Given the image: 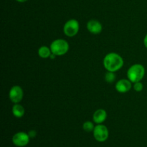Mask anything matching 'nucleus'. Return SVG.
Instances as JSON below:
<instances>
[{"mask_svg": "<svg viewBox=\"0 0 147 147\" xmlns=\"http://www.w3.org/2000/svg\"><path fill=\"white\" fill-rule=\"evenodd\" d=\"M64 33L67 37L76 35L79 31V23L76 20H70L65 24L63 27Z\"/></svg>", "mask_w": 147, "mask_h": 147, "instance_id": "nucleus-4", "label": "nucleus"}, {"mask_svg": "<svg viewBox=\"0 0 147 147\" xmlns=\"http://www.w3.org/2000/svg\"><path fill=\"white\" fill-rule=\"evenodd\" d=\"M103 65L108 71L116 72L123 67V58L116 53H109L103 59Z\"/></svg>", "mask_w": 147, "mask_h": 147, "instance_id": "nucleus-1", "label": "nucleus"}, {"mask_svg": "<svg viewBox=\"0 0 147 147\" xmlns=\"http://www.w3.org/2000/svg\"><path fill=\"white\" fill-rule=\"evenodd\" d=\"M23 90L19 86H14L10 89L9 96L11 102L14 103H18L23 98Z\"/></svg>", "mask_w": 147, "mask_h": 147, "instance_id": "nucleus-7", "label": "nucleus"}, {"mask_svg": "<svg viewBox=\"0 0 147 147\" xmlns=\"http://www.w3.org/2000/svg\"><path fill=\"white\" fill-rule=\"evenodd\" d=\"M87 29L92 34H98L101 32L103 27L101 24L98 20H91L88 22Z\"/></svg>", "mask_w": 147, "mask_h": 147, "instance_id": "nucleus-9", "label": "nucleus"}, {"mask_svg": "<svg viewBox=\"0 0 147 147\" xmlns=\"http://www.w3.org/2000/svg\"><path fill=\"white\" fill-rule=\"evenodd\" d=\"M28 135L30 136V138H34L36 136V135H37V132L34 130H30L29 131Z\"/></svg>", "mask_w": 147, "mask_h": 147, "instance_id": "nucleus-16", "label": "nucleus"}, {"mask_svg": "<svg viewBox=\"0 0 147 147\" xmlns=\"http://www.w3.org/2000/svg\"><path fill=\"white\" fill-rule=\"evenodd\" d=\"M144 46L147 48V34L145 36L144 39Z\"/></svg>", "mask_w": 147, "mask_h": 147, "instance_id": "nucleus-17", "label": "nucleus"}, {"mask_svg": "<svg viewBox=\"0 0 147 147\" xmlns=\"http://www.w3.org/2000/svg\"><path fill=\"white\" fill-rule=\"evenodd\" d=\"M109 134V130L104 125H97L93 130V136L96 140L99 142H103L107 140Z\"/></svg>", "mask_w": 147, "mask_h": 147, "instance_id": "nucleus-5", "label": "nucleus"}, {"mask_svg": "<svg viewBox=\"0 0 147 147\" xmlns=\"http://www.w3.org/2000/svg\"><path fill=\"white\" fill-rule=\"evenodd\" d=\"M12 113L17 118L22 117L24 114V108L21 105L18 104V103H15V105L12 108Z\"/></svg>", "mask_w": 147, "mask_h": 147, "instance_id": "nucleus-11", "label": "nucleus"}, {"mask_svg": "<svg viewBox=\"0 0 147 147\" xmlns=\"http://www.w3.org/2000/svg\"><path fill=\"white\" fill-rule=\"evenodd\" d=\"M105 79L108 83H113L116 79V75L114 74V72H107L106 76H105Z\"/></svg>", "mask_w": 147, "mask_h": 147, "instance_id": "nucleus-14", "label": "nucleus"}, {"mask_svg": "<svg viewBox=\"0 0 147 147\" xmlns=\"http://www.w3.org/2000/svg\"><path fill=\"white\" fill-rule=\"evenodd\" d=\"M16 1H19V2H25V1H27V0H16Z\"/></svg>", "mask_w": 147, "mask_h": 147, "instance_id": "nucleus-18", "label": "nucleus"}, {"mask_svg": "<svg viewBox=\"0 0 147 147\" xmlns=\"http://www.w3.org/2000/svg\"><path fill=\"white\" fill-rule=\"evenodd\" d=\"M131 88V82L126 79L119 80L116 84V89L119 93H126L129 91Z\"/></svg>", "mask_w": 147, "mask_h": 147, "instance_id": "nucleus-8", "label": "nucleus"}, {"mask_svg": "<svg viewBox=\"0 0 147 147\" xmlns=\"http://www.w3.org/2000/svg\"><path fill=\"white\" fill-rule=\"evenodd\" d=\"M106 117H107V113H106V111L103 109H98L97 111H95L93 119L95 123L100 124L106 121Z\"/></svg>", "mask_w": 147, "mask_h": 147, "instance_id": "nucleus-10", "label": "nucleus"}, {"mask_svg": "<svg viewBox=\"0 0 147 147\" xmlns=\"http://www.w3.org/2000/svg\"><path fill=\"white\" fill-rule=\"evenodd\" d=\"M30 136L28 134L24 132H18L12 137V142L15 146L23 147L27 146L30 142Z\"/></svg>", "mask_w": 147, "mask_h": 147, "instance_id": "nucleus-6", "label": "nucleus"}, {"mask_svg": "<svg viewBox=\"0 0 147 147\" xmlns=\"http://www.w3.org/2000/svg\"><path fill=\"white\" fill-rule=\"evenodd\" d=\"M145 75V68L142 65L135 64L130 67L128 70L127 76L132 83H136L139 82L143 79Z\"/></svg>", "mask_w": 147, "mask_h": 147, "instance_id": "nucleus-2", "label": "nucleus"}, {"mask_svg": "<svg viewBox=\"0 0 147 147\" xmlns=\"http://www.w3.org/2000/svg\"><path fill=\"white\" fill-rule=\"evenodd\" d=\"M83 129H84L85 131L86 132H91L93 131L95 127L93 126V123L90 121H86L83 123Z\"/></svg>", "mask_w": 147, "mask_h": 147, "instance_id": "nucleus-13", "label": "nucleus"}, {"mask_svg": "<svg viewBox=\"0 0 147 147\" xmlns=\"http://www.w3.org/2000/svg\"><path fill=\"white\" fill-rule=\"evenodd\" d=\"M51 50L45 46H42L38 50V55L42 58H47L51 55Z\"/></svg>", "mask_w": 147, "mask_h": 147, "instance_id": "nucleus-12", "label": "nucleus"}, {"mask_svg": "<svg viewBox=\"0 0 147 147\" xmlns=\"http://www.w3.org/2000/svg\"><path fill=\"white\" fill-rule=\"evenodd\" d=\"M134 90H136V92H141L143 90L144 86L140 81L136 82V83H135L134 86Z\"/></svg>", "mask_w": 147, "mask_h": 147, "instance_id": "nucleus-15", "label": "nucleus"}, {"mask_svg": "<svg viewBox=\"0 0 147 147\" xmlns=\"http://www.w3.org/2000/svg\"><path fill=\"white\" fill-rule=\"evenodd\" d=\"M50 50H51L52 53L55 55L56 56L63 55L68 51L69 44L66 40L58 39L51 43Z\"/></svg>", "mask_w": 147, "mask_h": 147, "instance_id": "nucleus-3", "label": "nucleus"}]
</instances>
